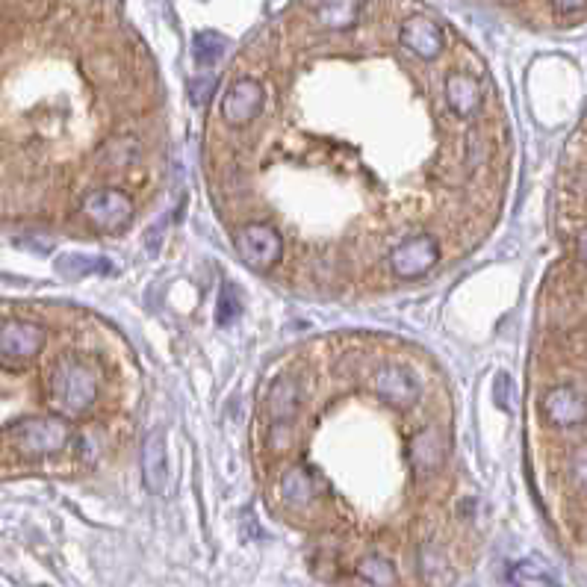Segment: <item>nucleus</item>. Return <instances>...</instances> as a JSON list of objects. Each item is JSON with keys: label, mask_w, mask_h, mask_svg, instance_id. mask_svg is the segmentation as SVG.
<instances>
[{"label": "nucleus", "mask_w": 587, "mask_h": 587, "mask_svg": "<svg viewBox=\"0 0 587 587\" xmlns=\"http://www.w3.org/2000/svg\"><path fill=\"white\" fill-rule=\"evenodd\" d=\"M446 104L458 118H472L481 107V86L472 74L452 71L446 77Z\"/></svg>", "instance_id": "obj_11"}, {"label": "nucleus", "mask_w": 587, "mask_h": 587, "mask_svg": "<svg viewBox=\"0 0 587 587\" xmlns=\"http://www.w3.org/2000/svg\"><path fill=\"white\" fill-rule=\"evenodd\" d=\"M45 346V328L30 319H6L0 331V357L6 366L30 360Z\"/></svg>", "instance_id": "obj_6"}, {"label": "nucleus", "mask_w": 587, "mask_h": 587, "mask_svg": "<svg viewBox=\"0 0 587 587\" xmlns=\"http://www.w3.org/2000/svg\"><path fill=\"white\" fill-rule=\"evenodd\" d=\"M508 585L511 587H561L558 573L540 561V558H523L517 564H511L508 570Z\"/></svg>", "instance_id": "obj_15"}, {"label": "nucleus", "mask_w": 587, "mask_h": 587, "mask_svg": "<svg viewBox=\"0 0 587 587\" xmlns=\"http://www.w3.org/2000/svg\"><path fill=\"white\" fill-rule=\"evenodd\" d=\"M399 42L419 59H437L446 48V36H443L440 24L425 15H413L402 24Z\"/></svg>", "instance_id": "obj_10"}, {"label": "nucleus", "mask_w": 587, "mask_h": 587, "mask_svg": "<svg viewBox=\"0 0 587 587\" xmlns=\"http://www.w3.org/2000/svg\"><path fill=\"white\" fill-rule=\"evenodd\" d=\"M6 440L27 458H45L57 455L71 446L74 431L71 422L59 413H39V416H24L18 422H9Z\"/></svg>", "instance_id": "obj_2"}, {"label": "nucleus", "mask_w": 587, "mask_h": 587, "mask_svg": "<svg viewBox=\"0 0 587 587\" xmlns=\"http://www.w3.org/2000/svg\"><path fill=\"white\" fill-rule=\"evenodd\" d=\"M142 478L151 493H163L166 487V443L160 431H151L142 446Z\"/></svg>", "instance_id": "obj_12"}, {"label": "nucleus", "mask_w": 587, "mask_h": 587, "mask_svg": "<svg viewBox=\"0 0 587 587\" xmlns=\"http://www.w3.org/2000/svg\"><path fill=\"white\" fill-rule=\"evenodd\" d=\"M390 272L402 281H416L428 275L440 263V242L428 234H416L405 242H399L390 251Z\"/></svg>", "instance_id": "obj_5"}, {"label": "nucleus", "mask_w": 587, "mask_h": 587, "mask_svg": "<svg viewBox=\"0 0 587 587\" xmlns=\"http://www.w3.org/2000/svg\"><path fill=\"white\" fill-rule=\"evenodd\" d=\"M357 576L369 587H393L396 585V567L384 555H366L357 564Z\"/></svg>", "instance_id": "obj_18"}, {"label": "nucleus", "mask_w": 587, "mask_h": 587, "mask_svg": "<svg viewBox=\"0 0 587 587\" xmlns=\"http://www.w3.org/2000/svg\"><path fill=\"white\" fill-rule=\"evenodd\" d=\"M587 0H552V9L558 12V15H573V12H579V9H585Z\"/></svg>", "instance_id": "obj_22"}, {"label": "nucleus", "mask_w": 587, "mask_h": 587, "mask_svg": "<svg viewBox=\"0 0 587 587\" xmlns=\"http://www.w3.org/2000/svg\"><path fill=\"white\" fill-rule=\"evenodd\" d=\"M48 396L59 416H83L95 405L98 378L80 357H59L48 375Z\"/></svg>", "instance_id": "obj_1"}, {"label": "nucleus", "mask_w": 587, "mask_h": 587, "mask_svg": "<svg viewBox=\"0 0 587 587\" xmlns=\"http://www.w3.org/2000/svg\"><path fill=\"white\" fill-rule=\"evenodd\" d=\"M313 15L328 30H349L360 18L363 0H313Z\"/></svg>", "instance_id": "obj_13"}, {"label": "nucleus", "mask_w": 587, "mask_h": 587, "mask_svg": "<svg viewBox=\"0 0 587 587\" xmlns=\"http://www.w3.org/2000/svg\"><path fill=\"white\" fill-rule=\"evenodd\" d=\"M213 89H216V74H201L189 83V95L195 104H204L213 95Z\"/></svg>", "instance_id": "obj_20"}, {"label": "nucleus", "mask_w": 587, "mask_h": 587, "mask_svg": "<svg viewBox=\"0 0 587 587\" xmlns=\"http://www.w3.org/2000/svg\"><path fill=\"white\" fill-rule=\"evenodd\" d=\"M269 413L275 422H290L298 413V387L293 381H278L269 393Z\"/></svg>", "instance_id": "obj_19"}, {"label": "nucleus", "mask_w": 587, "mask_h": 587, "mask_svg": "<svg viewBox=\"0 0 587 587\" xmlns=\"http://www.w3.org/2000/svg\"><path fill=\"white\" fill-rule=\"evenodd\" d=\"M80 213H83V219L95 231H101V234H121L133 222L136 204H133V198L127 192L107 186V189L86 192V198L80 201Z\"/></svg>", "instance_id": "obj_3"}, {"label": "nucleus", "mask_w": 587, "mask_h": 587, "mask_svg": "<svg viewBox=\"0 0 587 587\" xmlns=\"http://www.w3.org/2000/svg\"><path fill=\"white\" fill-rule=\"evenodd\" d=\"M579 257L587 263V231H582V236H579Z\"/></svg>", "instance_id": "obj_23"}, {"label": "nucleus", "mask_w": 587, "mask_h": 587, "mask_svg": "<svg viewBox=\"0 0 587 587\" xmlns=\"http://www.w3.org/2000/svg\"><path fill=\"white\" fill-rule=\"evenodd\" d=\"M316 490H319V487H316V478L304 470V467L287 472L284 481H281V496H284V502H287L290 508H304V505L316 496Z\"/></svg>", "instance_id": "obj_17"}, {"label": "nucleus", "mask_w": 587, "mask_h": 587, "mask_svg": "<svg viewBox=\"0 0 587 587\" xmlns=\"http://www.w3.org/2000/svg\"><path fill=\"white\" fill-rule=\"evenodd\" d=\"M543 413L558 428H576L587 422V396L573 384H558L543 396Z\"/></svg>", "instance_id": "obj_8"}, {"label": "nucleus", "mask_w": 587, "mask_h": 587, "mask_svg": "<svg viewBox=\"0 0 587 587\" xmlns=\"http://www.w3.org/2000/svg\"><path fill=\"white\" fill-rule=\"evenodd\" d=\"M263 104H266L263 83L257 77H239L222 98V118L234 127H245L260 116Z\"/></svg>", "instance_id": "obj_7"}, {"label": "nucleus", "mask_w": 587, "mask_h": 587, "mask_svg": "<svg viewBox=\"0 0 587 587\" xmlns=\"http://www.w3.org/2000/svg\"><path fill=\"white\" fill-rule=\"evenodd\" d=\"M372 390L381 402L396 408H411L419 402V384L405 366H381L372 378Z\"/></svg>", "instance_id": "obj_9"}, {"label": "nucleus", "mask_w": 587, "mask_h": 587, "mask_svg": "<svg viewBox=\"0 0 587 587\" xmlns=\"http://www.w3.org/2000/svg\"><path fill=\"white\" fill-rule=\"evenodd\" d=\"M443 458H446V437L440 428H425L413 437L411 461L416 470H434L443 464Z\"/></svg>", "instance_id": "obj_14"}, {"label": "nucleus", "mask_w": 587, "mask_h": 587, "mask_svg": "<svg viewBox=\"0 0 587 587\" xmlns=\"http://www.w3.org/2000/svg\"><path fill=\"white\" fill-rule=\"evenodd\" d=\"M228 39L222 36V33H216V30H201V33H195V39H192V59H195V65L198 68H213L219 59L228 54Z\"/></svg>", "instance_id": "obj_16"}, {"label": "nucleus", "mask_w": 587, "mask_h": 587, "mask_svg": "<svg viewBox=\"0 0 587 587\" xmlns=\"http://www.w3.org/2000/svg\"><path fill=\"white\" fill-rule=\"evenodd\" d=\"M234 248L245 266L266 272L275 263H281L284 239H281V234L272 225H266V222H248V225L236 228Z\"/></svg>", "instance_id": "obj_4"}, {"label": "nucleus", "mask_w": 587, "mask_h": 587, "mask_svg": "<svg viewBox=\"0 0 587 587\" xmlns=\"http://www.w3.org/2000/svg\"><path fill=\"white\" fill-rule=\"evenodd\" d=\"M570 472H573V478L587 490V443L573 452V458H570Z\"/></svg>", "instance_id": "obj_21"}]
</instances>
